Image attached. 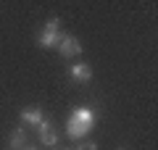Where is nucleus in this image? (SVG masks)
Listing matches in <instances>:
<instances>
[{
  "label": "nucleus",
  "mask_w": 158,
  "mask_h": 150,
  "mask_svg": "<svg viewBox=\"0 0 158 150\" xmlns=\"http://www.w3.org/2000/svg\"><path fill=\"white\" fill-rule=\"evenodd\" d=\"M74 150H98V142H87V140H82Z\"/></svg>",
  "instance_id": "nucleus-9"
},
{
  "label": "nucleus",
  "mask_w": 158,
  "mask_h": 150,
  "mask_svg": "<svg viewBox=\"0 0 158 150\" xmlns=\"http://www.w3.org/2000/svg\"><path fill=\"white\" fill-rule=\"evenodd\" d=\"M69 119L77 121V124H82V127H87V129L95 127V111H92V108H77Z\"/></svg>",
  "instance_id": "nucleus-5"
},
{
  "label": "nucleus",
  "mask_w": 158,
  "mask_h": 150,
  "mask_svg": "<svg viewBox=\"0 0 158 150\" xmlns=\"http://www.w3.org/2000/svg\"><path fill=\"white\" fill-rule=\"evenodd\" d=\"M42 119H45V116H42L40 108H24V111H21V121H27V124H34V127H37Z\"/></svg>",
  "instance_id": "nucleus-7"
},
{
  "label": "nucleus",
  "mask_w": 158,
  "mask_h": 150,
  "mask_svg": "<svg viewBox=\"0 0 158 150\" xmlns=\"http://www.w3.org/2000/svg\"><path fill=\"white\" fill-rule=\"evenodd\" d=\"M66 132H69V137H71V140H85L87 134H90V129H87V127H82V124H77V121H71V119H69V121H66Z\"/></svg>",
  "instance_id": "nucleus-6"
},
{
  "label": "nucleus",
  "mask_w": 158,
  "mask_h": 150,
  "mask_svg": "<svg viewBox=\"0 0 158 150\" xmlns=\"http://www.w3.org/2000/svg\"><path fill=\"white\" fill-rule=\"evenodd\" d=\"M58 50H61V56L74 58V56H79V53H82V45H79V40H77V37H71V34H61Z\"/></svg>",
  "instance_id": "nucleus-3"
},
{
  "label": "nucleus",
  "mask_w": 158,
  "mask_h": 150,
  "mask_svg": "<svg viewBox=\"0 0 158 150\" xmlns=\"http://www.w3.org/2000/svg\"><path fill=\"white\" fill-rule=\"evenodd\" d=\"M50 150H58V148H50Z\"/></svg>",
  "instance_id": "nucleus-11"
},
{
  "label": "nucleus",
  "mask_w": 158,
  "mask_h": 150,
  "mask_svg": "<svg viewBox=\"0 0 158 150\" xmlns=\"http://www.w3.org/2000/svg\"><path fill=\"white\" fill-rule=\"evenodd\" d=\"M69 77H71L74 82H79V84L90 82V79H92V69H90V63H74V66L69 69Z\"/></svg>",
  "instance_id": "nucleus-4"
},
{
  "label": "nucleus",
  "mask_w": 158,
  "mask_h": 150,
  "mask_svg": "<svg viewBox=\"0 0 158 150\" xmlns=\"http://www.w3.org/2000/svg\"><path fill=\"white\" fill-rule=\"evenodd\" d=\"M21 150H37V148H29V145H27V148H21Z\"/></svg>",
  "instance_id": "nucleus-10"
},
{
  "label": "nucleus",
  "mask_w": 158,
  "mask_h": 150,
  "mask_svg": "<svg viewBox=\"0 0 158 150\" xmlns=\"http://www.w3.org/2000/svg\"><path fill=\"white\" fill-rule=\"evenodd\" d=\"M8 142H11V148H13V150L27 148V134H24V129H13L11 137H8Z\"/></svg>",
  "instance_id": "nucleus-8"
},
{
  "label": "nucleus",
  "mask_w": 158,
  "mask_h": 150,
  "mask_svg": "<svg viewBox=\"0 0 158 150\" xmlns=\"http://www.w3.org/2000/svg\"><path fill=\"white\" fill-rule=\"evenodd\" d=\"M58 27H61V19L53 16L50 21L45 24V29L40 32L37 45H42V48H58V42H61V32H58Z\"/></svg>",
  "instance_id": "nucleus-1"
},
{
  "label": "nucleus",
  "mask_w": 158,
  "mask_h": 150,
  "mask_svg": "<svg viewBox=\"0 0 158 150\" xmlns=\"http://www.w3.org/2000/svg\"><path fill=\"white\" fill-rule=\"evenodd\" d=\"M37 134H40V142L45 145V148H58V132H56L50 119H42L37 124Z\"/></svg>",
  "instance_id": "nucleus-2"
}]
</instances>
